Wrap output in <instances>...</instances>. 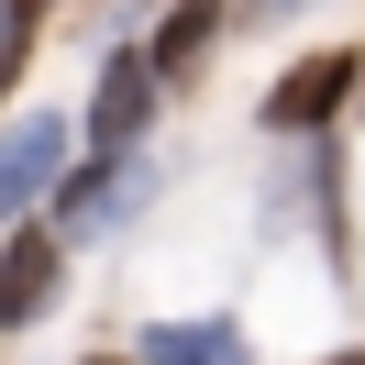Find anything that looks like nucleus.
Returning a JSON list of instances; mask_svg holds the SVG:
<instances>
[{"label":"nucleus","mask_w":365,"mask_h":365,"mask_svg":"<svg viewBox=\"0 0 365 365\" xmlns=\"http://www.w3.org/2000/svg\"><path fill=\"white\" fill-rule=\"evenodd\" d=\"M67 166H78V122L67 111H11V133H0V232L45 222V200H56Z\"/></svg>","instance_id":"nucleus-2"},{"label":"nucleus","mask_w":365,"mask_h":365,"mask_svg":"<svg viewBox=\"0 0 365 365\" xmlns=\"http://www.w3.org/2000/svg\"><path fill=\"white\" fill-rule=\"evenodd\" d=\"M354 78H365L354 45H321V56H299V67L266 89V111H255V122H266L277 144H321V133H332V111L354 100Z\"/></svg>","instance_id":"nucleus-4"},{"label":"nucleus","mask_w":365,"mask_h":365,"mask_svg":"<svg viewBox=\"0 0 365 365\" xmlns=\"http://www.w3.org/2000/svg\"><path fill=\"white\" fill-rule=\"evenodd\" d=\"M56 299H67V244H56L45 222H11L0 232V332L56 321Z\"/></svg>","instance_id":"nucleus-5"},{"label":"nucleus","mask_w":365,"mask_h":365,"mask_svg":"<svg viewBox=\"0 0 365 365\" xmlns=\"http://www.w3.org/2000/svg\"><path fill=\"white\" fill-rule=\"evenodd\" d=\"M222 34H232V0H166V23L144 34V56H155L166 100H178V89H200V67L222 56Z\"/></svg>","instance_id":"nucleus-6"},{"label":"nucleus","mask_w":365,"mask_h":365,"mask_svg":"<svg viewBox=\"0 0 365 365\" xmlns=\"http://www.w3.org/2000/svg\"><path fill=\"white\" fill-rule=\"evenodd\" d=\"M144 200H155V144H144V155H78L67 178H56V200H45V232L67 255H89V244H111V232H133Z\"/></svg>","instance_id":"nucleus-1"},{"label":"nucleus","mask_w":365,"mask_h":365,"mask_svg":"<svg viewBox=\"0 0 365 365\" xmlns=\"http://www.w3.org/2000/svg\"><path fill=\"white\" fill-rule=\"evenodd\" d=\"M133 365H255V343L232 310H200V321H155L133 343Z\"/></svg>","instance_id":"nucleus-7"},{"label":"nucleus","mask_w":365,"mask_h":365,"mask_svg":"<svg viewBox=\"0 0 365 365\" xmlns=\"http://www.w3.org/2000/svg\"><path fill=\"white\" fill-rule=\"evenodd\" d=\"M155 111H166V78L144 45H111L89 78V155H144L155 144Z\"/></svg>","instance_id":"nucleus-3"},{"label":"nucleus","mask_w":365,"mask_h":365,"mask_svg":"<svg viewBox=\"0 0 365 365\" xmlns=\"http://www.w3.org/2000/svg\"><path fill=\"white\" fill-rule=\"evenodd\" d=\"M310 0H244V23H299Z\"/></svg>","instance_id":"nucleus-9"},{"label":"nucleus","mask_w":365,"mask_h":365,"mask_svg":"<svg viewBox=\"0 0 365 365\" xmlns=\"http://www.w3.org/2000/svg\"><path fill=\"white\" fill-rule=\"evenodd\" d=\"M321 365H365V354H321Z\"/></svg>","instance_id":"nucleus-11"},{"label":"nucleus","mask_w":365,"mask_h":365,"mask_svg":"<svg viewBox=\"0 0 365 365\" xmlns=\"http://www.w3.org/2000/svg\"><path fill=\"white\" fill-rule=\"evenodd\" d=\"M34 23H45V0H0V100L23 89V67H34Z\"/></svg>","instance_id":"nucleus-8"},{"label":"nucleus","mask_w":365,"mask_h":365,"mask_svg":"<svg viewBox=\"0 0 365 365\" xmlns=\"http://www.w3.org/2000/svg\"><path fill=\"white\" fill-rule=\"evenodd\" d=\"M78 365H133V354H78Z\"/></svg>","instance_id":"nucleus-10"}]
</instances>
